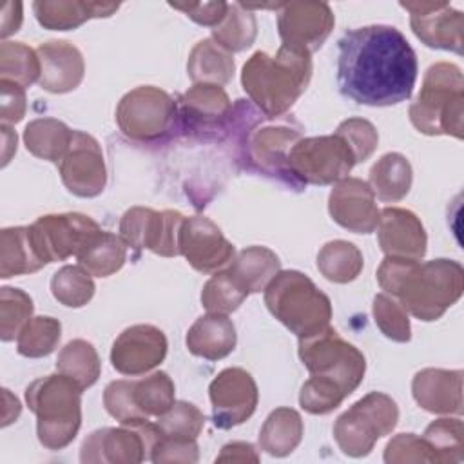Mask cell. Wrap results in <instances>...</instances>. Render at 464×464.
<instances>
[{
	"label": "cell",
	"mask_w": 464,
	"mask_h": 464,
	"mask_svg": "<svg viewBox=\"0 0 464 464\" xmlns=\"http://www.w3.org/2000/svg\"><path fill=\"white\" fill-rule=\"evenodd\" d=\"M76 259L91 276L109 277L125 265L127 243L120 236L102 230L80 250Z\"/></svg>",
	"instance_id": "836d02e7"
},
{
	"label": "cell",
	"mask_w": 464,
	"mask_h": 464,
	"mask_svg": "<svg viewBox=\"0 0 464 464\" xmlns=\"http://www.w3.org/2000/svg\"><path fill=\"white\" fill-rule=\"evenodd\" d=\"M377 281L413 317L435 321L460 299L464 270L453 259L420 263L415 259L384 257L377 268Z\"/></svg>",
	"instance_id": "7a4b0ae2"
},
{
	"label": "cell",
	"mask_w": 464,
	"mask_h": 464,
	"mask_svg": "<svg viewBox=\"0 0 464 464\" xmlns=\"http://www.w3.org/2000/svg\"><path fill=\"white\" fill-rule=\"evenodd\" d=\"M29 228L34 246L45 263L78 256L80 250L102 232L94 219L78 212L47 214L38 218Z\"/></svg>",
	"instance_id": "5bb4252c"
},
{
	"label": "cell",
	"mask_w": 464,
	"mask_h": 464,
	"mask_svg": "<svg viewBox=\"0 0 464 464\" xmlns=\"http://www.w3.org/2000/svg\"><path fill=\"white\" fill-rule=\"evenodd\" d=\"M185 216L178 210L132 207L120 219V237L132 248H147L156 256H179V230Z\"/></svg>",
	"instance_id": "7c38bea8"
},
{
	"label": "cell",
	"mask_w": 464,
	"mask_h": 464,
	"mask_svg": "<svg viewBox=\"0 0 464 464\" xmlns=\"http://www.w3.org/2000/svg\"><path fill=\"white\" fill-rule=\"evenodd\" d=\"M335 132L346 141V145L353 152L355 163L368 160L379 143L377 129L362 118H348L341 121Z\"/></svg>",
	"instance_id": "681fc988"
},
{
	"label": "cell",
	"mask_w": 464,
	"mask_h": 464,
	"mask_svg": "<svg viewBox=\"0 0 464 464\" xmlns=\"http://www.w3.org/2000/svg\"><path fill=\"white\" fill-rule=\"evenodd\" d=\"M299 140L301 132L288 125H266L254 129L248 130L245 140V158L252 169L299 188L288 170V152Z\"/></svg>",
	"instance_id": "44dd1931"
},
{
	"label": "cell",
	"mask_w": 464,
	"mask_h": 464,
	"mask_svg": "<svg viewBox=\"0 0 464 464\" xmlns=\"http://www.w3.org/2000/svg\"><path fill=\"white\" fill-rule=\"evenodd\" d=\"M161 437L158 422L121 424L92 431L82 444L83 464H138L150 459V450Z\"/></svg>",
	"instance_id": "8fae6325"
},
{
	"label": "cell",
	"mask_w": 464,
	"mask_h": 464,
	"mask_svg": "<svg viewBox=\"0 0 464 464\" xmlns=\"http://www.w3.org/2000/svg\"><path fill=\"white\" fill-rule=\"evenodd\" d=\"M384 460L388 464H410L435 462V457L422 437L415 433H399L386 444Z\"/></svg>",
	"instance_id": "f907efd6"
},
{
	"label": "cell",
	"mask_w": 464,
	"mask_h": 464,
	"mask_svg": "<svg viewBox=\"0 0 464 464\" xmlns=\"http://www.w3.org/2000/svg\"><path fill=\"white\" fill-rule=\"evenodd\" d=\"M464 78L455 63L439 62L431 65L417 100L410 105L413 127L428 136L448 134L462 140Z\"/></svg>",
	"instance_id": "5b68a950"
},
{
	"label": "cell",
	"mask_w": 464,
	"mask_h": 464,
	"mask_svg": "<svg viewBox=\"0 0 464 464\" xmlns=\"http://www.w3.org/2000/svg\"><path fill=\"white\" fill-rule=\"evenodd\" d=\"M355 165V156L335 132L301 138L288 152V170L299 185H330L344 179Z\"/></svg>",
	"instance_id": "9c48e42d"
},
{
	"label": "cell",
	"mask_w": 464,
	"mask_h": 464,
	"mask_svg": "<svg viewBox=\"0 0 464 464\" xmlns=\"http://www.w3.org/2000/svg\"><path fill=\"white\" fill-rule=\"evenodd\" d=\"M4 393V411H2V426H9L13 420L18 419L20 411H22V406H20V401L11 395V392L7 388L2 390Z\"/></svg>",
	"instance_id": "6f0895ef"
},
{
	"label": "cell",
	"mask_w": 464,
	"mask_h": 464,
	"mask_svg": "<svg viewBox=\"0 0 464 464\" xmlns=\"http://www.w3.org/2000/svg\"><path fill=\"white\" fill-rule=\"evenodd\" d=\"M33 299L20 288H0V339L9 343L18 339L22 328L33 315Z\"/></svg>",
	"instance_id": "ee69618b"
},
{
	"label": "cell",
	"mask_w": 464,
	"mask_h": 464,
	"mask_svg": "<svg viewBox=\"0 0 464 464\" xmlns=\"http://www.w3.org/2000/svg\"><path fill=\"white\" fill-rule=\"evenodd\" d=\"M265 304L299 339L330 326L332 303L303 272H279L265 288Z\"/></svg>",
	"instance_id": "8992f818"
},
{
	"label": "cell",
	"mask_w": 464,
	"mask_h": 464,
	"mask_svg": "<svg viewBox=\"0 0 464 464\" xmlns=\"http://www.w3.org/2000/svg\"><path fill=\"white\" fill-rule=\"evenodd\" d=\"M0 76L24 89L31 87L40 80L38 53L22 42L4 40L0 45Z\"/></svg>",
	"instance_id": "74e56055"
},
{
	"label": "cell",
	"mask_w": 464,
	"mask_h": 464,
	"mask_svg": "<svg viewBox=\"0 0 464 464\" xmlns=\"http://www.w3.org/2000/svg\"><path fill=\"white\" fill-rule=\"evenodd\" d=\"M114 2H82V0H36L33 4L38 24L51 31H69L80 27L91 18H107L118 11Z\"/></svg>",
	"instance_id": "484cf974"
},
{
	"label": "cell",
	"mask_w": 464,
	"mask_h": 464,
	"mask_svg": "<svg viewBox=\"0 0 464 464\" xmlns=\"http://www.w3.org/2000/svg\"><path fill=\"white\" fill-rule=\"evenodd\" d=\"M248 292L232 277L228 270L214 272L201 290V304L208 314L228 315L246 299Z\"/></svg>",
	"instance_id": "b9f144b4"
},
{
	"label": "cell",
	"mask_w": 464,
	"mask_h": 464,
	"mask_svg": "<svg viewBox=\"0 0 464 464\" xmlns=\"http://www.w3.org/2000/svg\"><path fill=\"white\" fill-rule=\"evenodd\" d=\"M56 370L76 381L85 390L98 381L102 362L96 348L89 341L74 339L60 350L56 359Z\"/></svg>",
	"instance_id": "8d00e7d4"
},
{
	"label": "cell",
	"mask_w": 464,
	"mask_h": 464,
	"mask_svg": "<svg viewBox=\"0 0 464 464\" xmlns=\"http://www.w3.org/2000/svg\"><path fill=\"white\" fill-rule=\"evenodd\" d=\"M373 317L377 328L395 343H408L411 339V326L408 312L402 304L388 294H377L373 297Z\"/></svg>",
	"instance_id": "f6af8a7d"
},
{
	"label": "cell",
	"mask_w": 464,
	"mask_h": 464,
	"mask_svg": "<svg viewBox=\"0 0 464 464\" xmlns=\"http://www.w3.org/2000/svg\"><path fill=\"white\" fill-rule=\"evenodd\" d=\"M334 24V13L324 2H285L279 5L277 31L286 47L312 54L330 36Z\"/></svg>",
	"instance_id": "9a60e30c"
},
{
	"label": "cell",
	"mask_w": 464,
	"mask_h": 464,
	"mask_svg": "<svg viewBox=\"0 0 464 464\" xmlns=\"http://www.w3.org/2000/svg\"><path fill=\"white\" fill-rule=\"evenodd\" d=\"M343 390L330 379L312 375L299 393V404L304 411L312 415H326L334 411L344 401Z\"/></svg>",
	"instance_id": "bcb514c9"
},
{
	"label": "cell",
	"mask_w": 464,
	"mask_h": 464,
	"mask_svg": "<svg viewBox=\"0 0 464 464\" xmlns=\"http://www.w3.org/2000/svg\"><path fill=\"white\" fill-rule=\"evenodd\" d=\"M158 426L169 437L198 439L205 426V415L192 402L178 401L167 413L158 417Z\"/></svg>",
	"instance_id": "7dc6e473"
},
{
	"label": "cell",
	"mask_w": 464,
	"mask_h": 464,
	"mask_svg": "<svg viewBox=\"0 0 464 464\" xmlns=\"http://www.w3.org/2000/svg\"><path fill=\"white\" fill-rule=\"evenodd\" d=\"M185 343L192 355L218 361L236 348V326L223 314H207L188 328Z\"/></svg>",
	"instance_id": "4316f807"
},
{
	"label": "cell",
	"mask_w": 464,
	"mask_h": 464,
	"mask_svg": "<svg viewBox=\"0 0 464 464\" xmlns=\"http://www.w3.org/2000/svg\"><path fill=\"white\" fill-rule=\"evenodd\" d=\"M410 13V25L415 36L433 49L462 54L464 16L448 2H401Z\"/></svg>",
	"instance_id": "ac0fdd59"
},
{
	"label": "cell",
	"mask_w": 464,
	"mask_h": 464,
	"mask_svg": "<svg viewBox=\"0 0 464 464\" xmlns=\"http://www.w3.org/2000/svg\"><path fill=\"white\" fill-rule=\"evenodd\" d=\"M187 72L194 83L225 85L234 76L232 53L218 45L212 38H205L192 47Z\"/></svg>",
	"instance_id": "f546056e"
},
{
	"label": "cell",
	"mask_w": 464,
	"mask_h": 464,
	"mask_svg": "<svg viewBox=\"0 0 464 464\" xmlns=\"http://www.w3.org/2000/svg\"><path fill=\"white\" fill-rule=\"evenodd\" d=\"M167 355V337L152 324L125 328L111 348L112 368L123 375H141L154 370Z\"/></svg>",
	"instance_id": "ffe728a7"
},
{
	"label": "cell",
	"mask_w": 464,
	"mask_h": 464,
	"mask_svg": "<svg viewBox=\"0 0 464 464\" xmlns=\"http://www.w3.org/2000/svg\"><path fill=\"white\" fill-rule=\"evenodd\" d=\"M337 83L344 98L370 107L408 100L417 80V56L393 25H364L337 42Z\"/></svg>",
	"instance_id": "6da1fadb"
},
{
	"label": "cell",
	"mask_w": 464,
	"mask_h": 464,
	"mask_svg": "<svg viewBox=\"0 0 464 464\" xmlns=\"http://www.w3.org/2000/svg\"><path fill=\"white\" fill-rule=\"evenodd\" d=\"M178 121V102L154 85L129 91L116 107L120 130L136 141H156L169 134Z\"/></svg>",
	"instance_id": "30bf717a"
},
{
	"label": "cell",
	"mask_w": 464,
	"mask_h": 464,
	"mask_svg": "<svg viewBox=\"0 0 464 464\" xmlns=\"http://www.w3.org/2000/svg\"><path fill=\"white\" fill-rule=\"evenodd\" d=\"M72 132L60 120L36 118L25 125L24 143L33 156L60 163L72 141Z\"/></svg>",
	"instance_id": "1f68e13d"
},
{
	"label": "cell",
	"mask_w": 464,
	"mask_h": 464,
	"mask_svg": "<svg viewBox=\"0 0 464 464\" xmlns=\"http://www.w3.org/2000/svg\"><path fill=\"white\" fill-rule=\"evenodd\" d=\"M362 254L361 250L343 239L328 241L317 254V268L319 272L332 283H350L362 270Z\"/></svg>",
	"instance_id": "d590c367"
},
{
	"label": "cell",
	"mask_w": 464,
	"mask_h": 464,
	"mask_svg": "<svg viewBox=\"0 0 464 464\" xmlns=\"http://www.w3.org/2000/svg\"><path fill=\"white\" fill-rule=\"evenodd\" d=\"M399 420L395 401L381 392H370L341 413L334 424V439L348 457H364L373 444L393 431Z\"/></svg>",
	"instance_id": "52a82bcc"
},
{
	"label": "cell",
	"mask_w": 464,
	"mask_h": 464,
	"mask_svg": "<svg viewBox=\"0 0 464 464\" xmlns=\"http://www.w3.org/2000/svg\"><path fill=\"white\" fill-rule=\"evenodd\" d=\"M198 459H199V453H198L196 439L169 437L163 431L150 450V460L154 464H163V462L192 464V462H198Z\"/></svg>",
	"instance_id": "816d5d0a"
},
{
	"label": "cell",
	"mask_w": 464,
	"mask_h": 464,
	"mask_svg": "<svg viewBox=\"0 0 464 464\" xmlns=\"http://www.w3.org/2000/svg\"><path fill=\"white\" fill-rule=\"evenodd\" d=\"M2 130V167H5L9 161H11V156L16 152V132L9 127V125H4L0 127Z\"/></svg>",
	"instance_id": "680465c9"
},
{
	"label": "cell",
	"mask_w": 464,
	"mask_h": 464,
	"mask_svg": "<svg viewBox=\"0 0 464 464\" xmlns=\"http://www.w3.org/2000/svg\"><path fill=\"white\" fill-rule=\"evenodd\" d=\"M58 169L67 190L78 198H94L105 188L107 169L103 152L100 143L87 132H72V141Z\"/></svg>",
	"instance_id": "2e32d148"
},
{
	"label": "cell",
	"mask_w": 464,
	"mask_h": 464,
	"mask_svg": "<svg viewBox=\"0 0 464 464\" xmlns=\"http://www.w3.org/2000/svg\"><path fill=\"white\" fill-rule=\"evenodd\" d=\"M232 103L221 85L194 83L178 100L181 130L203 140H218L232 123Z\"/></svg>",
	"instance_id": "4fadbf2b"
},
{
	"label": "cell",
	"mask_w": 464,
	"mask_h": 464,
	"mask_svg": "<svg viewBox=\"0 0 464 464\" xmlns=\"http://www.w3.org/2000/svg\"><path fill=\"white\" fill-rule=\"evenodd\" d=\"M377 239L386 257L420 261L426 254V230L420 219L406 208L386 207L381 210Z\"/></svg>",
	"instance_id": "603a6c76"
},
{
	"label": "cell",
	"mask_w": 464,
	"mask_h": 464,
	"mask_svg": "<svg viewBox=\"0 0 464 464\" xmlns=\"http://www.w3.org/2000/svg\"><path fill=\"white\" fill-rule=\"evenodd\" d=\"M62 337V324L49 315L31 317L16 339V350L24 357L38 359L54 352Z\"/></svg>",
	"instance_id": "ab89813d"
},
{
	"label": "cell",
	"mask_w": 464,
	"mask_h": 464,
	"mask_svg": "<svg viewBox=\"0 0 464 464\" xmlns=\"http://www.w3.org/2000/svg\"><path fill=\"white\" fill-rule=\"evenodd\" d=\"M413 399L430 413L462 411V372L426 368L415 373L411 381Z\"/></svg>",
	"instance_id": "d4e9b609"
},
{
	"label": "cell",
	"mask_w": 464,
	"mask_h": 464,
	"mask_svg": "<svg viewBox=\"0 0 464 464\" xmlns=\"http://www.w3.org/2000/svg\"><path fill=\"white\" fill-rule=\"evenodd\" d=\"M103 406L121 424H138L149 420V417L138 408L132 395V381H112L103 392Z\"/></svg>",
	"instance_id": "c3c4849f"
},
{
	"label": "cell",
	"mask_w": 464,
	"mask_h": 464,
	"mask_svg": "<svg viewBox=\"0 0 464 464\" xmlns=\"http://www.w3.org/2000/svg\"><path fill=\"white\" fill-rule=\"evenodd\" d=\"M310 78V53L286 45L276 56L256 51L241 71L245 92L266 118L283 116L306 91Z\"/></svg>",
	"instance_id": "3957f363"
},
{
	"label": "cell",
	"mask_w": 464,
	"mask_h": 464,
	"mask_svg": "<svg viewBox=\"0 0 464 464\" xmlns=\"http://www.w3.org/2000/svg\"><path fill=\"white\" fill-rule=\"evenodd\" d=\"M22 25V2H5L2 7V25L0 36L7 38L16 33Z\"/></svg>",
	"instance_id": "9f6ffc18"
},
{
	"label": "cell",
	"mask_w": 464,
	"mask_h": 464,
	"mask_svg": "<svg viewBox=\"0 0 464 464\" xmlns=\"http://www.w3.org/2000/svg\"><path fill=\"white\" fill-rule=\"evenodd\" d=\"M170 7L185 13L190 20H194L199 25H208V27H216L227 13L228 4L227 2H188V4H181V2H170Z\"/></svg>",
	"instance_id": "db71d44e"
},
{
	"label": "cell",
	"mask_w": 464,
	"mask_h": 464,
	"mask_svg": "<svg viewBox=\"0 0 464 464\" xmlns=\"http://www.w3.org/2000/svg\"><path fill=\"white\" fill-rule=\"evenodd\" d=\"M179 254L188 265L203 274L218 272L234 259V245L221 228L203 216L185 218L179 230Z\"/></svg>",
	"instance_id": "d6986e66"
},
{
	"label": "cell",
	"mask_w": 464,
	"mask_h": 464,
	"mask_svg": "<svg viewBox=\"0 0 464 464\" xmlns=\"http://www.w3.org/2000/svg\"><path fill=\"white\" fill-rule=\"evenodd\" d=\"M214 424L228 430L243 424L257 406V386L254 377L243 368H225L208 386Z\"/></svg>",
	"instance_id": "e0dca14e"
},
{
	"label": "cell",
	"mask_w": 464,
	"mask_h": 464,
	"mask_svg": "<svg viewBox=\"0 0 464 464\" xmlns=\"http://www.w3.org/2000/svg\"><path fill=\"white\" fill-rule=\"evenodd\" d=\"M216 462H259V455L248 442H228L221 448Z\"/></svg>",
	"instance_id": "11a10c76"
},
{
	"label": "cell",
	"mask_w": 464,
	"mask_h": 464,
	"mask_svg": "<svg viewBox=\"0 0 464 464\" xmlns=\"http://www.w3.org/2000/svg\"><path fill=\"white\" fill-rule=\"evenodd\" d=\"M47 263L40 257L29 227H9L0 232V277L33 274Z\"/></svg>",
	"instance_id": "83f0119b"
},
{
	"label": "cell",
	"mask_w": 464,
	"mask_h": 464,
	"mask_svg": "<svg viewBox=\"0 0 464 464\" xmlns=\"http://www.w3.org/2000/svg\"><path fill=\"white\" fill-rule=\"evenodd\" d=\"M328 212L337 225L355 234L373 232L381 214L373 190L368 181L359 178H344L335 183L328 198Z\"/></svg>",
	"instance_id": "7402d4cb"
},
{
	"label": "cell",
	"mask_w": 464,
	"mask_h": 464,
	"mask_svg": "<svg viewBox=\"0 0 464 464\" xmlns=\"http://www.w3.org/2000/svg\"><path fill=\"white\" fill-rule=\"evenodd\" d=\"M25 91L22 85L0 80V120L4 125L18 123L25 116Z\"/></svg>",
	"instance_id": "f5cc1de1"
},
{
	"label": "cell",
	"mask_w": 464,
	"mask_h": 464,
	"mask_svg": "<svg viewBox=\"0 0 464 464\" xmlns=\"http://www.w3.org/2000/svg\"><path fill=\"white\" fill-rule=\"evenodd\" d=\"M227 270L248 294H256L265 290L281 272V261L270 248L254 245L241 250Z\"/></svg>",
	"instance_id": "f1b7e54d"
},
{
	"label": "cell",
	"mask_w": 464,
	"mask_h": 464,
	"mask_svg": "<svg viewBox=\"0 0 464 464\" xmlns=\"http://www.w3.org/2000/svg\"><path fill=\"white\" fill-rule=\"evenodd\" d=\"M132 395L138 408L147 417H161L174 401V382L165 372H154L143 379L132 381Z\"/></svg>",
	"instance_id": "60d3db41"
},
{
	"label": "cell",
	"mask_w": 464,
	"mask_h": 464,
	"mask_svg": "<svg viewBox=\"0 0 464 464\" xmlns=\"http://www.w3.org/2000/svg\"><path fill=\"white\" fill-rule=\"evenodd\" d=\"M299 359L310 375L334 381L346 397L362 382L366 372L364 355L330 326L299 339Z\"/></svg>",
	"instance_id": "ba28073f"
},
{
	"label": "cell",
	"mask_w": 464,
	"mask_h": 464,
	"mask_svg": "<svg viewBox=\"0 0 464 464\" xmlns=\"http://www.w3.org/2000/svg\"><path fill=\"white\" fill-rule=\"evenodd\" d=\"M303 439V419L292 408L274 410L259 431V448L272 457H286Z\"/></svg>",
	"instance_id": "d6a6232c"
},
{
	"label": "cell",
	"mask_w": 464,
	"mask_h": 464,
	"mask_svg": "<svg viewBox=\"0 0 464 464\" xmlns=\"http://www.w3.org/2000/svg\"><path fill=\"white\" fill-rule=\"evenodd\" d=\"M462 435L460 419H437L426 428L422 439L431 448L435 462H460L464 457Z\"/></svg>",
	"instance_id": "7bdbcfd3"
},
{
	"label": "cell",
	"mask_w": 464,
	"mask_h": 464,
	"mask_svg": "<svg viewBox=\"0 0 464 464\" xmlns=\"http://www.w3.org/2000/svg\"><path fill=\"white\" fill-rule=\"evenodd\" d=\"M36 53L40 58L38 85L42 89L63 94L74 91L82 83L85 63L78 47L65 40H51L40 44Z\"/></svg>",
	"instance_id": "cb8c5ba5"
},
{
	"label": "cell",
	"mask_w": 464,
	"mask_h": 464,
	"mask_svg": "<svg viewBox=\"0 0 464 464\" xmlns=\"http://www.w3.org/2000/svg\"><path fill=\"white\" fill-rule=\"evenodd\" d=\"M82 392L76 381L60 372L25 388V401L36 415V435L44 448L62 450L74 440L82 426Z\"/></svg>",
	"instance_id": "277c9868"
},
{
	"label": "cell",
	"mask_w": 464,
	"mask_h": 464,
	"mask_svg": "<svg viewBox=\"0 0 464 464\" xmlns=\"http://www.w3.org/2000/svg\"><path fill=\"white\" fill-rule=\"evenodd\" d=\"M257 34L256 16L241 2L228 4L225 18L212 29V40L228 53L250 47Z\"/></svg>",
	"instance_id": "e575fe53"
},
{
	"label": "cell",
	"mask_w": 464,
	"mask_h": 464,
	"mask_svg": "<svg viewBox=\"0 0 464 464\" xmlns=\"http://www.w3.org/2000/svg\"><path fill=\"white\" fill-rule=\"evenodd\" d=\"M411 165L399 152H388L373 163L370 169V188L377 199L384 203H395L406 198L411 188Z\"/></svg>",
	"instance_id": "4dcf8cb0"
},
{
	"label": "cell",
	"mask_w": 464,
	"mask_h": 464,
	"mask_svg": "<svg viewBox=\"0 0 464 464\" xmlns=\"http://www.w3.org/2000/svg\"><path fill=\"white\" fill-rule=\"evenodd\" d=\"M94 281L91 274L80 265H65L54 272L51 279L53 297L69 308H80L87 304L94 295Z\"/></svg>",
	"instance_id": "f35d334b"
}]
</instances>
